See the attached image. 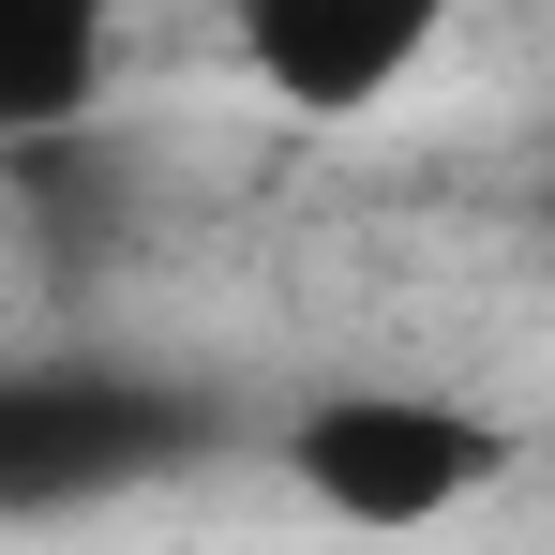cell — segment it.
I'll list each match as a JSON object with an SVG mask.
<instances>
[{
	"instance_id": "2",
	"label": "cell",
	"mask_w": 555,
	"mask_h": 555,
	"mask_svg": "<svg viewBox=\"0 0 555 555\" xmlns=\"http://www.w3.org/2000/svg\"><path fill=\"white\" fill-rule=\"evenodd\" d=\"M451 46V0H225V61L285 120H375Z\"/></svg>"
},
{
	"instance_id": "1",
	"label": "cell",
	"mask_w": 555,
	"mask_h": 555,
	"mask_svg": "<svg viewBox=\"0 0 555 555\" xmlns=\"http://www.w3.org/2000/svg\"><path fill=\"white\" fill-rule=\"evenodd\" d=\"M285 480L346 526H451L495 480V421L451 390H405V375H346L285 421Z\"/></svg>"
},
{
	"instance_id": "3",
	"label": "cell",
	"mask_w": 555,
	"mask_h": 555,
	"mask_svg": "<svg viewBox=\"0 0 555 555\" xmlns=\"http://www.w3.org/2000/svg\"><path fill=\"white\" fill-rule=\"evenodd\" d=\"M105 105V0H0V151H46Z\"/></svg>"
}]
</instances>
